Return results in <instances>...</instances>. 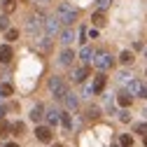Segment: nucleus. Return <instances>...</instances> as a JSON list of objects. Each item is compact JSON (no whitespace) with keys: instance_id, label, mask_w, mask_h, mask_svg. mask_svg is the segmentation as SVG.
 Wrapping results in <instances>:
<instances>
[{"instance_id":"obj_34","label":"nucleus","mask_w":147,"mask_h":147,"mask_svg":"<svg viewBox=\"0 0 147 147\" xmlns=\"http://www.w3.org/2000/svg\"><path fill=\"white\" fill-rule=\"evenodd\" d=\"M86 35H89V30H86V28H82V30H80V42H82V45L86 42Z\"/></svg>"},{"instance_id":"obj_7","label":"nucleus","mask_w":147,"mask_h":147,"mask_svg":"<svg viewBox=\"0 0 147 147\" xmlns=\"http://www.w3.org/2000/svg\"><path fill=\"white\" fill-rule=\"evenodd\" d=\"M89 77V65H80V68H75L70 72V80H72V84H84V80Z\"/></svg>"},{"instance_id":"obj_22","label":"nucleus","mask_w":147,"mask_h":147,"mask_svg":"<svg viewBox=\"0 0 147 147\" xmlns=\"http://www.w3.org/2000/svg\"><path fill=\"white\" fill-rule=\"evenodd\" d=\"M103 105H105V110H107V115H117V110H115V100H112V96H103Z\"/></svg>"},{"instance_id":"obj_10","label":"nucleus","mask_w":147,"mask_h":147,"mask_svg":"<svg viewBox=\"0 0 147 147\" xmlns=\"http://www.w3.org/2000/svg\"><path fill=\"white\" fill-rule=\"evenodd\" d=\"M35 138H38L40 142H51L54 140V133H51V126H38L35 128Z\"/></svg>"},{"instance_id":"obj_2","label":"nucleus","mask_w":147,"mask_h":147,"mask_svg":"<svg viewBox=\"0 0 147 147\" xmlns=\"http://www.w3.org/2000/svg\"><path fill=\"white\" fill-rule=\"evenodd\" d=\"M47 86H49V91H51L54 98H61V100H63V96L68 94V84H65V80L59 77V75H51L49 82H47Z\"/></svg>"},{"instance_id":"obj_16","label":"nucleus","mask_w":147,"mask_h":147,"mask_svg":"<svg viewBox=\"0 0 147 147\" xmlns=\"http://www.w3.org/2000/svg\"><path fill=\"white\" fill-rule=\"evenodd\" d=\"M30 119H33L35 124H40V121L45 119V105H35V107L30 110Z\"/></svg>"},{"instance_id":"obj_15","label":"nucleus","mask_w":147,"mask_h":147,"mask_svg":"<svg viewBox=\"0 0 147 147\" xmlns=\"http://www.w3.org/2000/svg\"><path fill=\"white\" fill-rule=\"evenodd\" d=\"M63 103H65V107H68V110H77V105H80V98H77L75 94H70V91H68V94L63 96Z\"/></svg>"},{"instance_id":"obj_40","label":"nucleus","mask_w":147,"mask_h":147,"mask_svg":"<svg viewBox=\"0 0 147 147\" xmlns=\"http://www.w3.org/2000/svg\"><path fill=\"white\" fill-rule=\"evenodd\" d=\"M145 77H147V70H145Z\"/></svg>"},{"instance_id":"obj_27","label":"nucleus","mask_w":147,"mask_h":147,"mask_svg":"<svg viewBox=\"0 0 147 147\" xmlns=\"http://www.w3.org/2000/svg\"><path fill=\"white\" fill-rule=\"evenodd\" d=\"M9 131H12V126H9V124H7L3 117H0V136H7Z\"/></svg>"},{"instance_id":"obj_6","label":"nucleus","mask_w":147,"mask_h":147,"mask_svg":"<svg viewBox=\"0 0 147 147\" xmlns=\"http://www.w3.org/2000/svg\"><path fill=\"white\" fill-rule=\"evenodd\" d=\"M126 89H128V94H131V96H140V98H147V84H145V82H140V80H133V82L128 84Z\"/></svg>"},{"instance_id":"obj_30","label":"nucleus","mask_w":147,"mask_h":147,"mask_svg":"<svg viewBox=\"0 0 147 147\" xmlns=\"http://www.w3.org/2000/svg\"><path fill=\"white\" fill-rule=\"evenodd\" d=\"M119 145H124V147H131V145H133V138H131V136H121V138H119Z\"/></svg>"},{"instance_id":"obj_25","label":"nucleus","mask_w":147,"mask_h":147,"mask_svg":"<svg viewBox=\"0 0 147 147\" xmlns=\"http://www.w3.org/2000/svg\"><path fill=\"white\" fill-rule=\"evenodd\" d=\"M61 124H63L65 131H70V128H72V119H70V115H68V112H61Z\"/></svg>"},{"instance_id":"obj_14","label":"nucleus","mask_w":147,"mask_h":147,"mask_svg":"<svg viewBox=\"0 0 147 147\" xmlns=\"http://www.w3.org/2000/svg\"><path fill=\"white\" fill-rule=\"evenodd\" d=\"M45 117H47L49 126H56V124L61 121V112H59L56 107H49V110H45Z\"/></svg>"},{"instance_id":"obj_28","label":"nucleus","mask_w":147,"mask_h":147,"mask_svg":"<svg viewBox=\"0 0 147 147\" xmlns=\"http://www.w3.org/2000/svg\"><path fill=\"white\" fill-rule=\"evenodd\" d=\"M136 133H140V136H145V138H147V121L136 124Z\"/></svg>"},{"instance_id":"obj_12","label":"nucleus","mask_w":147,"mask_h":147,"mask_svg":"<svg viewBox=\"0 0 147 147\" xmlns=\"http://www.w3.org/2000/svg\"><path fill=\"white\" fill-rule=\"evenodd\" d=\"M94 56H96V51L91 49L89 45H84V47L80 49V59H82V63H84V65H89V63H94Z\"/></svg>"},{"instance_id":"obj_3","label":"nucleus","mask_w":147,"mask_h":147,"mask_svg":"<svg viewBox=\"0 0 147 147\" xmlns=\"http://www.w3.org/2000/svg\"><path fill=\"white\" fill-rule=\"evenodd\" d=\"M94 65L98 72H107L110 68L115 65V56L110 51H96V56H94Z\"/></svg>"},{"instance_id":"obj_5","label":"nucleus","mask_w":147,"mask_h":147,"mask_svg":"<svg viewBox=\"0 0 147 147\" xmlns=\"http://www.w3.org/2000/svg\"><path fill=\"white\" fill-rule=\"evenodd\" d=\"M26 28H28V33H38V30H42V28H45V16H42L40 12L33 14V16H28Z\"/></svg>"},{"instance_id":"obj_9","label":"nucleus","mask_w":147,"mask_h":147,"mask_svg":"<svg viewBox=\"0 0 147 147\" xmlns=\"http://www.w3.org/2000/svg\"><path fill=\"white\" fill-rule=\"evenodd\" d=\"M72 61H75V51H72L70 47H63V51L59 54V65L70 68V65H72Z\"/></svg>"},{"instance_id":"obj_42","label":"nucleus","mask_w":147,"mask_h":147,"mask_svg":"<svg viewBox=\"0 0 147 147\" xmlns=\"http://www.w3.org/2000/svg\"><path fill=\"white\" fill-rule=\"evenodd\" d=\"M145 56H147V54H145Z\"/></svg>"},{"instance_id":"obj_39","label":"nucleus","mask_w":147,"mask_h":147,"mask_svg":"<svg viewBox=\"0 0 147 147\" xmlns=\"http://www.w3.org/2000/svg\"><path fill=\"white\" fill-rule=\"evenodd\" d=\"M54 147H61V145H54Z\"/></svg>"},{"instance_id":"obj_29","label":"nucleus","mask_w":147,"mask_h":147,"mask_svg":"<svg viewBox=\"0 0 147 147\" xmlns=\"http://www.w3.org/2000/svg\"><path fill=\"white\" fill-rule=\"evenodd\" d=\"M98 115H100V110H98V107H96V105H91V107H89V110H86V117H89V119H96V117H98Z\"/></svg>"},{"instance_id":"obj_13","label":"nucleus","mask_w":147,"mask_h":147,"mask_svg":"<svg viewBox=\"0 0 147 147\" xmlns=\"http://www.w3.org/2000/svg\"><path fill=\"white\" fill-rule=\"evenodd\" d=\"M12 59H14L12 47H9V45H0V63H3V65H7Z\"/></svg>"},{"instance_id":"obj_20","label":"nucleus","mask_w":147,"mask_h":147,"mask_svg":"<svg viewBox=\"0 0 147 147\" xmlns=\"http://www.w3.org/2000/svg\"><path fill=\"white\" fill-rule=\"evenodd\" d=\"M117 103H119L121 107H128V105L133 103V96H131V94H126V91H121V94L117 96Z\"/></svg>"},{"instance_id":"obj_11","label":"nucleus","mask_w":147,"mask_h":147,"mask_svg":"<svg viewBox=\"0 0 147 147\" xmlns=\"http://www.w3.org/2000/svg\"><path fill=\"white\" fill-rule=\"evenodd\" d=\"M105 86H107L105 72H98V75L94 77V84H91V89H94V94H100V91H105Z\"/></svg>"},{"instance_id":"obj_8","label":"nucleus","mask_w":147,"mask_h":147,"mask_svg":"<svg viewBox=\"0 0 147 147\" xmlns=\"http://www.w3.org/2000/svg\"><path fill=\"white\" fill-rule=\"evenodd\" d=\"M59 42L63 47H70L72 42H75V30H72V26H65L61 33H59Z\"/></svg>"},{"instance_id":"obj_35","label":"nucleus","mask_w":147,"mask_h":147,"mask_svg":"<svg viewBox=\"0 0 147 147\" xmlns=\"http://www.w3.org/2000/svg\"><path fill=\"white\" fill-rule=\"evenodd\" d=\"M0 30H7V16H0Z\"/></svg>"},{"instance_id":"obj_24","label":"nucleus","mask_w":147,"mask_h":147,"mask_svg":"<svg viewBox=\"0 0 147 147\" xmlns=\"http://www.w3.org/2000/svg\"><path fill=\"white\" fill-rule=\"evenodd\" d=\"M3 9H5V14H12L16 9V0H3Z\"/></svg>"},{"instance_id":"obj_37","label":"nucleus","mask_w":147,"mask_h":147,"mask_svg":"<svg viewBox=\"0 0 147 147\" xmlns=\"http://www.w3.org/2000/svg\"><path fill=\"white\" fill-rule=\"evenodd\" d=\"M5 147H19V145H16V142H7Z\"/></svg>"},{"instance_id":"obj_17","label":"nucleus","mask_w":147,"mask_h":147,"mask_svg":"<svg viewBox=\"0 0 147 147\" xmlns=\"http://www.w3.org/2000/svg\"><path fill=\"white\" fill-rule=\"evenodd\" d=\"M117 82H119L121 86H128V84L133 82V75H131V72H128V70H121L119 75H117Z\"/></svg>"},{"instance_id":"obj_19","label":"nucleus","mask_w":147,"mask_h":147,"mask_svg":"<svg viewBox=\"0 0 147 147\" xmlns=\"http://www.w3.org/2000/svg\"><path fill=\"white\" fill-rule=\"evenodd\" d=\"M35 47H38L40 51H49V47H51V38H47V35H45V38H38V40H35Z\"/></svg>"},{"instance_id":"obj_33","label":"nucleus","mask_w":147,"mask_h":147,"mask_svg":"<svg viewBox=\"0 0 147 147\" xmlns=\"http://www.w3.org/2000/svg\"><path fill=\"white\" fill-rule=\"evenodd\" d=\"M117 117H119V119H121L124 124H128V121H131V115H128V112H126V110H124V112H119Z\"/></svg>"},{"instance_id":"obj_21","label":"nucleus","mask_w":147,"mask_h":147,"mask_svg":"<svg viewBox=\"0 0 147 147\" xmlns=\"http://www.w3.org/2000/svg\"><path fill=\"white\" fill-rule=\"evenodd\" d=\"M119 61H121V65H131L136 61V56H133V51H121L119 54Z\"/></svg>"},{"instance_id":"obj_26","label":"nucleus","mask_w":147,"mask_h":147,"mask_svg":"<svg viewBox=\"0 0 147 147\" xmlns=\"http://www.w3.org/2000/svg\"><path fill=\"white\" fill-rule=\"evenodd\" d=\"M16 38H19V30H16V28H7V30H5V40L14 42Z\"/></svg>"},{"instance_id":"obj_23","label":"nucleus","mask_w":147,"mask_h":147,"mask_svg":"<svg viewBox=\"0 0 147 147\" xmlns=\"http://www.w3.org/2000/svg\"><path fill=\"white\" fill-rule=\"evenodd\" d=\"M14 94V86L9 84V82H3V84H0V96H3V98H9Z\"/></svg>"},{"instance_id":"obj_31","label":"nucleus","mask_w":147,"mask_h":147,"mask_svg":"<svg viewBox=\"0 0 147 147\" xmlns=\"http://www.w3.org/2000/svg\"><path fill=\"white\" fill-rule=\"evenodd\" d=\"M12 131H14L16 136H21V133H24V124H21V121H16V124H12Z\"/></svg>"},{"instance_id":"obj_32","label":"nucleus","mask_w":147,"mask_h":147,"mask_svg":"<svg viewBox=\"0 0 147 147\" xmlns=\"http://www.w3.org/2000/svg\"><path fill=\"white\" fill-rule=\"evenodd\" d=\"M110 5H112V0H98V9H103V12H105Z\"/></svg>"},{"instance_id":"obj_18","label":"nucleus","mask_w":147,"mask_h":147,"mask_svg":"<svg viewBox=\"0 0 147 147\" xmlns=\"http://www.w3.org/2000/svg\"><path fill=\"white\" fill-rule=\"evenodd\" d=\"M91 21H94V26H96V28L105 26V12H103V9H96V12H94V16H91Z\"/></svg>"},{"instance_id":"obj_41","label":"nucleus","mask_w":147,"mask_h":147,"mask_svg":"<svg viewBox=\"0 0 147 147\" xmlns=\"http://www.w3.org/2000/svg\"><path fill=\"white\" fill-rule=\"evenodd\" d=\"M145 115H147V107H145Z\"/></svg>"},{"instance_id":"obj_38","label":"nucleus","mask_w":147,"mask_h":147,"mask_svg":"<svg viewBox=\"0 0 147 147\" xmlns=\"http://www.w3.org/2000/svg\"><path fill=\"white\" fill-rule=\"evenodd\" d=\"M145 147H147V138H145Z\"/></svg>"},{"instance_id":"obj_4","label":"nucleus","mask_w":147,"mask_h":147,"mask_svg":"<svg viewBox=\"0 0 147 147\" xmlns=\"http://www.w3.org/2000/svg\"><path fill=\"white\" fill-rule=\"evenodd\" d=\"M42 30H45L47 38H54V35H59V33H61V19H59L56 14H54V16H47Z\"/></svg>"},{"instance_id":"obj_36","label":"nucleus","mask_w":147,"mask_h":147,"mask_svg":"<svg viewBox=\"0 0 147 147\" xmlns=\"http://www.w3.org/2000/svg\"><path fill=\"white\" fill-rule=\"evenodd\" d=\"M49 3H51V0H38V5H40V7H47Z\"/></svg>"},{"instance_id":"obj_1","label":"nucleus","mask_w":147,"mask_h":147,"mask_svg":"<svg viewBox=\"0 0 147 147\" xmlns=\"http://www.w3.org/2000/svg\"><path fill=\"white\" fill-rule=\"evenodd\" d=\"M56 16L61 19V24H63V26H72V24L77 21L80 12H77V7H72L70 3H61V5L56 7Z\"/></svg>"}]
</instances>
